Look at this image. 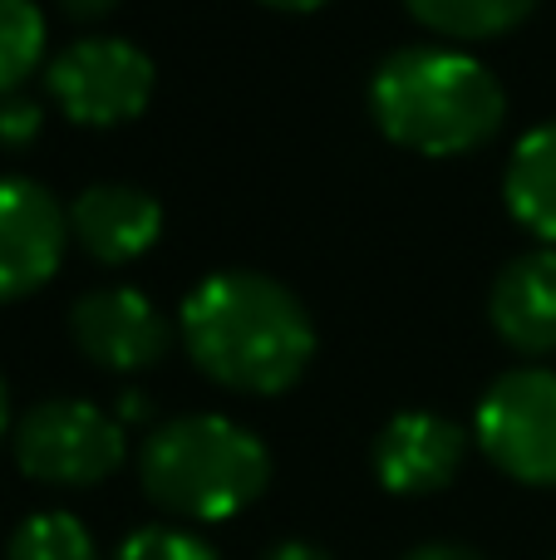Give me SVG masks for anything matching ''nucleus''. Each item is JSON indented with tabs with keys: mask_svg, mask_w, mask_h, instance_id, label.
<instances>
[{
	"mask_svg": "<svg viewBox=\"0 0 556 560\" xmlns=\"http://www.w3.org/2000/svg\"><path fill=\"white\" fill-rule=\"evenodd\" d=\"M69 339L79 354L114 374H143L173 345V325L138 285H99L69 305Z\"/></svg>",
	"mask_w": 556,
	"mask_h": 560,
	"instance_id": "0eeeda50",
	"label": "nucleus"
},
{
	"mask_svg": "<svg viewBox=\"0 0 556 560\" xmlns=\"http://www.w3.org/2000/svg\"><path fill=\"white\" fill-rule=\"evenodd\" d=\"M128 457L118 413L89 398H45L15 423V463L45 487H94Z\"/></svg>",
	"mask_w": 556,
	"mask_h": 560,
	"instance_id": "39448f33",
	"label": "nucleus"
},
{
	"mask_svg": "<svg viewBox=\"0 0 556 560\" xmlns=\"http://www.w3.org/2000/svg\"><path fill=\"white\" fill-rule=\"evenodd\" d=\"M370 114L380 133L424 158H459L498 138L508 89L459 45H399L370 74Z\"/></svg>",
	"mask_w": 556,
	"mask_h": 560,
	"instance_id": "f03ea898",
	"label": "nucleus"
},
{
	"mask_svg": "<svg viewBox=\"0 0 556 560\" xmlns=\"http://www.w3.org/2000/svg\"><path fill=\"white\" fill-rule=\"evenodd\" d=\"M262 560H331V551H321V546H311V541H281Z\"/></svg>",
	"mask_w": 556,
	"mask_h": 560,
	"instance_id": "aec40b11",
	"label": "nucleus"
},
{
	"mask_svg": "<svg viewBox=\"0 0 556 560\" xmlns=\"http://www.w3.org/2000/svg\"><path fill=\"white\" fill-rule=\"evenodd\" d=\"M45 59V15L35 0H0V98L15 94Z\"/></svg>",
	"mask_w": 556,
	"mask_h": 560,
	"instance_id": "2eb2a0df",
	"label": "nucleus"
},
{
	"mask_svg": "<svg viewBox=\"0 0 556 560\" xmlns=\"http://www.w3.org/2000/svg\"><path fill=\"white\" fill-rule=\"evenodd\" d=\"M59 10H65L74 25H99V20H108L118 10V0H59Z\"/></svg>",
	"mask_w": 556,
	"mask_h": 560,
	"instance_id": "6ab92c4d",
	"label": "nucleus"
},
{
	"mask_svg": "<svg viewBox=\"0 0 556 560\" xmlns=\"http://www.w3.org/2000/svg\"><path fill=\"white\" fill-rule=\"evenodd\" d=\"M69 246V207L35 177H0V305L35 295Z\"/></svg>",
	"mask_w": 556,
	"mask_h": 560,
	"instance_id": "6e6552de",
	"label": "nucleus"
},
{
	"mask_svg": "<svg viewBox=\"0 0 556 560\" xmlns=\"http://www.w3.org/2000/svg\"><path fill=\"white\" fill-rule=\"evenodd\" d=\"M153 59L124 35H79L45 65V89L74 124L108 128L138 118L153 98Z\"/></svg>",
	"mask_w": 556,
	"mask_h": 560,
	"instance_id": "423d86ee",
	"label": "nucleus"
},
{
	"mask_svg": "<svg viewBox=\"0 0 556 560\" xmlns=\"http://www.w3.org/2000/svg\"><path fill=\"white\" fill-rule=\"evenodd\" d=\"M148 502L183 522H227L271 482L266 443L227 413H177L148 428L138 447Z\"/></svg>",
	"mask_w": 556,
	"mask_h": 560,
	"instance_id": "7ed1b4c3",
	"label": "nucleus"
},
{
	"mask_svg": "<svg viewBox=\"0 0 556 560\" xmlns=\"http://www.w3.org/2000/svg\"><path fill=\"white\" fill-rule=\"evenodd\" d=\"M399 560H488V556H483L478 546H463V541H419Z\"/></svg>",
	"mask_w": 556,
	"mask_h": 560,
	"instance_id": "a211bd4d",
	"label": "nucleus"
},
{
	"mask_svg": "<svg viewBox=\"0 0 556 560\" xmlns=\"http://www.w3.org/2000/svg\"><path fill=\"white\" fill-rule=\"evenodd\" d=\"M39 128H45V108L35 98H25V94L0 98V148L20 153V148H30L39 138Z\"/></svg>",
	"mask_w": 556,
	"mask_h": 560,
	"instance_id": "f3484780",
	"label": "nucleus"
},
{
	"mask_svg": "<svg viewBox=\"0 0 556 560\" xmlns=\"http://www.w3.org/2000/svg\"><path fill=\"white\" fill-rule=\"evenodd\" d=\"M114 560H222L197 532L183 526H138Z\"/></svg>",
	"mask_w": 556,
	"mask_h": 560,
	"instance_id": "dca6fc26",
	"label": "nucleus"
},
{
	"mask_svg": "<svg viewBox=\"0 0 556 560\" xmlns=\"http://www.w3.org/2000/svg\"><path fill=\"white\" fill-rule=\"evenodd\" d=\"M488 319L502 335V345H512L528 359L556 354V252L537 246L522 252L512 261H502V271L493 276L488 290Z\"/></svg>",
	"mask_w": 556,
	"mask_h": 560,
	"instance_id": "9b49d317",
	"label": "nucleus"
},
{
	"mask_svg": "<svg viewBox=\"0 0 556 560\" xmlns=\"http://www.w3.org/2000/svg\"><path fill=\"white\" fill-rule=\"evenodd\" d=\"M69 236L99 266L138 261L163 236V202L138 183H94L69 202Z\"/></svg>",
	"mask_w": 556,
	"mask_h": 560,
	"instance_id": "9d476101",
	"label": "nucleus"
},
{
	"mask_svg": "<svg viewBox=\"0 0 556 560\" xmlns=\"http://www.w3.org/2000/svg\"><path fill=\"white\" fill-rule=\"evenodd\" d=\"M463 457H468L463 423H453L449 413H433V408H404V413H394L374 433V447H370L374 477L394 497L443 492L463 472Z\"/></svg>",
	"mask_w": 556,
	"mask_h": 560,
	"instance_id": "1a4fd4ad",
	"label": "nucleus"
},
{
	"mask_svg": "<svg viewBox=\"0 0 556 560\" xmlns=\"http://www.w3.org/2000/svg\"><path fill=\"white\" fill-rule=\"evenodd\" d=\"M5 560H99V546L79 516L35 512L10 532Z\"/></svg>",
	"mask_w": 556,
	"mask_h": 560,
	"instance_id": "4468645a",
	"label": "nucleus"
},
{
	"mask_svg": "<svg viewBox=\"0 0 556 560\" xmlns=\"http://www.w3.org/2000/svg\"><path fill=\"white\" fill-rule=\"evenodd\" d=\"M473 443L498 472L528 487H556V369H508L473 408Z\"/></svg>",
	"mask_w": 556,
	"mask_h": 560,
	"instance_id": "20e7f679",
	"label": "nucleus"
},
{
	"mask_svg": "<svg viewBox=\"0 0 556 560\" xmlns=\"http://www.w3.org/2000/svg\"><path fill=\"white\" fill-rule=\"evenodd\" d=\"M262 5H276V10H321L325 0H262Z\"/></svg>",
	"mask_w": 556,
	"mask_h": 560,
	"instance_id": "412c9836",
	"label": "nucleus"
},
{
	"mask_svg": "<svg viewBox=\"0 0 556 560\" xmlns=\"http://www.w3.org/2000/svg\"><path fill=\"white\" fill-rule=\"evenodd\" d=\"M10 423V398H5V378H0V433H5Z\"/></svg>",
	"mask_w": 556,
	"mask_h": 560,
	"instance_id": "4be33fe9",
	"label": "nucleus"
},
{
	"mask_svg": "<svg viewBox=\"0 0 556 560\" xmlns=\"http://www.w3.org/2000/svg\"><path fill=\"white\" fill-rule=\"evenodd\" d=\"M193 364L232 394H286L315 359V319L291 285L262 271H212L177 310Z\"/></svg>",
	"mask_w": 556,
	"mask_h": 560,
	"instance_id": "f257e3e1",
	"label": "nucleus"
},
{
	"mask_svg": "<svg viewBox=\"0 0 556 560\" xmlns=\"http://www.w3.org/2000/svg\"><path fill=\"white\" fill-rule=\"evenodd\" d=\"M404 5L419 25H429L433 35L459 45V39L508 35L512 25H522L537 10V0H404Z\"/></svg>",
	"mask_w": 556,
	"mask_h": 560,
	"instance_id": "ddd939ff",
	"label": "nucleus"
},
{
	"mask_svg": "<svg viewBox=\"0 0 556 560\" xmlns=\"http://www.w3.org/2000/svg\"><path fill=\"white\" fill-rule=\"evenodd\" d=\"M502 197H508V212L537 242L556 246V118L532 124L518 138L508 158V177H502Z\"/></svg>",
	"mask_w": 556,
	"mask_h": 560,
	"instance_id": "f8f14e48",
	"label": "nucleus"
}]
</instances>
